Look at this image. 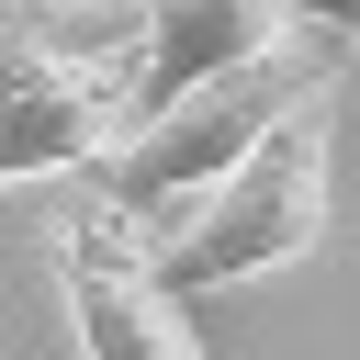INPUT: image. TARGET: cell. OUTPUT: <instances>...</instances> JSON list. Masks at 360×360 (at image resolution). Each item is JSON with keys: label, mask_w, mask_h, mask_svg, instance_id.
<instances>
[{"label": "cell", "mask_w": 360, "mask_h": 360, "mask_svg": "<svg viewBox=\"0 0 360 360\" xmlns=\"http://www.w3.org/2000/svg\"><path fill=\"white\" fill-rule=\"evenodd\" d=\"M315 90H338L326 79V56L315 45H281V56H259V68H225V79H202V90H180L169 112H146L101 169H90V202H112L146 248L158 236H180Z\"/></svg>", "instance_id": "1"}, {"label": "cell", "mask_w": 360, "mask_h": 360, "mask_svg": "<svg viewBox=\"0 0 360 360\" xmlns=\"http://www.w3.org/2000/svg\"><path fill=\"white\" fill-rule=\"evenodd\" d=\"M326 146H338V101L315 90L180 236H158V281L191 304V292H225V281H259V270H292L304 248H326V214H338L326 202V180H338Z\"/></svg>", "instance_id": "2"}, {"label": "cell", "mask_w": 360, "mask_h": 360, "mask_svg": "<svg viewBox=\"0 0 360 360\" xmlns=\"http://www.w3.org/2000/svg\"><path fill=\"white\" fill-rule=\"evenodd\" d=\"M45 270H56V304H68L79 360H202L191 304L158 281V248L112 202H68L56 236H45Z\"/></svg>", "instance_id": "3"}, {"label": "cell", "mask_w": 360, "mask_h": 360, "mask_svg": "<svg viewBox=\"0 0 360 360\" xmlns=\"http://www.w3.org/2000/svg\"><path fill=\"white\" fill-rule=\"evenodd\" d=\"M124 135H135V79H124V56L22 45V56L0 68V191H11V180L101 169Z\"/></svg>", "instance_id": "4"}, {"label": "cell", "mask_w": 360, "mask_h": 360, "mask_svg": "<svg viewBox=\"0 0 360 360\" xmlns=\"http://www.w3.org/2000/svg\"><path fill=\"white\" fill-rule=\"evenodd\" d=\"M304 45L292 0H135V45H124V79H135V124L169 112L180 90L225 79V68H259Z\"/></svg>", "instance_id": "5"}, {"label": "cell", "mask_w": 360, "mask_h": 360, "mask_svg": "<svg viewBox=\"0 0 360 360\" xmlns=\"http://www.w3.org/2000/svg\"><path fill=\"white\" fill-rule=\"evenodd\" d=\"M22 45L124 56V45H135V0H0V68H11Z\"/></svg>", "instance_id": "6"}, {"label": "cell", "mask_w": 360, "mask_h": 360, "mask_svg": "<svg viewBox=\"0 0 360 360\" xmlns=\"http://www.w3.org/2000/svg\"><path fill=\"white\" fill-rule=\"evenodd\" d=\"M292 22L326 34V45H360V0H292Z\"/></svg>", "instance_id": "7"}]
</instances>
